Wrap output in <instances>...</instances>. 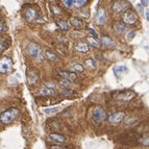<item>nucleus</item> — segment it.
Wrapping results in <instances>:
<instances>
[{
    "label": "nucleus",
    "mask_w": 149,
    "mask_h": 149,
    "mask_svg": "<svg viewBox=\"0 0 149 149\" xmlns=\"http://www.w3.org/2000/svg\"><path fill=\"white\" fill-rule=\"evenodd\" d=\"M18 116H19V111L17 109H15V107H12V109H8L1 113L0 121H1L2 124L8 125L10 124L13 121H15Z\"/></svg>",
    "instance_id": "obj_1"
},
{
    "label": "nucleus",
    "mask_w": 149,
    "mask_h": 149,
    "mask_svg": "<svg viewBox=\"0 0 149 149\" xmlns=\"http://www.w3.org/2000/svg\"><path fill=\"white\" fill-rule=\"evenodd\" d=\"M121 19H122V22H124L127 26H132V25L137 24L138 20H139L137 13L134 12V10H132V8H128L124 13H122Z\"/></svg>",
    "instance_id": "obj_2"
},
{
    "label": "nucleus",
    "mask_w": 149,
    "mask_h": 149,
    "mask_svg": "<svg viewBox=\"0 0 149 149\" xmlns=\"http://www.w3.org/2000/svg\"><path fill=\"white\" fill-rule=\"evenodd\" d=\"M137 96L136 92L132 90H124V91H118L116 94H114V98L117 101L121 102H129Z\"/></svg>",
    "instance_id": "obj_3"
},
{
    "label": "nucleus",
    "mask_w": 149,
    "mask_h": 149,
    "mask_svg": "<svg viewBox=\"0 0 149 149\" xmlns=\"http://www.w3.org/2000/svg\"><path fill=\"white\" fill-rule=\"evenodd\" d=\"M27 52L29 54L30 57H32L33 60L42 62L43 61V53L42 49L39 45H37L36 43H29L27 46Z\"/></svg>",
    "instance_id": "obj_4"
},
{
    "label": "nucleus",
    "mask_w": 149,
    "mask_h": 149,
    "mask_svg": "<svg viewBox=\"0 0 149 149\" xmlns=\"http://www.w3.org/2000/svg\"><path fill=\"white\" fill-rule=\"evenodd\" d=\"M107 119V112L102 107H96L92 113V120L96 124H101Z\"/></svg>",
    "instance_id": "obj_5"
},
{
    "label": "nucleus",
    "mask_w": 149,
    "mask_h": 149,
    "mask_svg": "<svg viewBox=\"0 0 149 149\" xmlns=\"http://www.w3.org/2000/svg\"><path fill=\"white\" fill-rule=\"evenodd\" d=\"M13 61L10 57L3 56L0 62V73L1 74H8L13 70Z\"/></svg>",
    "instance_id": "obj_6"
},
{
    "label": "nucleus",
    "mask_w": 149,
    "mask_h": 149,
    "mask_svg": "<svg viewBox=\"0 0 149 149\" xmlns=\"http://www.w3.org/2000/svg\"><path fill=\"white\" fill-rule=\"evenodd\" d=\"M129 8H130V3L127 0H118L112 5V10L115 14H120V13H124Z\"/></svg>",
    "instance_id": "obj_7"
},
{
    "label": "nucleus",
    "mask_w": 149,
    "mask_h": 149,
    "mask_svg": "<svg viewBox=\"0 0 149 149\" xmlns=\"http://www.w3.org/2000/svg\"><path fill=\"white\" fill-rule=\"evenodd\" d=\"M40 17V13L36 8H32V6H29V8H25L24 10V18L28 22H35L38 18Z\"/></svg>",
    "instance_id": "obj_8"
},
{
    "label": "nucleus",
    "mask_w": 149,
    "mask_h": 149,
    "mask_svg": "<svg viewBox=\"0 0 149 149\" xmlns=\"http://www.w3.org/2000/svg\"><path fill=\"white\" fill-rule=\"evenodd\" d=\"M55 86L52 85L51 82H47L42 89L39 90L38 95L42 97H47V96H53L55 95Z\"/></svg>",
    "instance_id": "obj_9"
},
{
    "label": "nucleus",
    "mask_w": 149,
    "mask_h": 149,
    "mask_svg": "<svg viewBox=\"0 0 149 149\" xmlns=\"http://www.w3.org/2000/svg\"><path fill=\"white\" fill-rule=\"evenodd\" d=\"M63 3L67 8H81L88 3V0H63Z\"/></svg>",
    "instance_id": "obj_10"
},
{
    "label": "nucleus",
    "mask_w": 149,
    "mask_h": 149,
    "mask_svg": "<svg viewBox=\"0 0 149 149\" xmlns=\"http://www.w3.org/2000/svg\"><path fill=\"white\" fill-rule=\"evenodd\" d=\"M125 118V114L123 112H117L111 115L109 117V122L111 124H119Z\"/></svg>",
    "instance_id": "obj_11"
},
{
    "label": "nucleus",
    "mask_w": 149,
    "mask_h": 149,
    "mask_svg": "<svg viewBox=\"0 0 149 149\" xmlns=\"http://www.w3.org/2000/svg\"><path fill=\"white\" fill-rule=\"evenodd\" d=\"M100 41H101L102 45H103L105 48H107V49H113V48H115V46H116L115 41L113 40L109 36H102Z\"/></svg>",
    "instance_id": "obj_12"
},
{
    "label": "nucleus",
    "mask_w": 149,
    "mask_h": 149,
    "mask_svg": "<svg viewBox=\"0 0 149 149\" xmlns=\"http://www.w3.org/2000/svg\"><path fill=\"white\" fill-rule=\"evenodd\" d=\"M96 22L99 25H105L107 23V14L105 13L104 10H99L97 14Z\"/></svg>",
    "instance_id": "obj_13"
},
{
    "label": "nucleus",
    "mask_w": 149,
    "mask_h": 149,
    "mask_svg": "<svg viewBox=\"0 0 149 149\" xmlns=\"http://www.w3.org/2000/svg\"><path fill=\"white\" fill-rule=\"evenodd\" d=\"M48 139H49L50 142L55 143V144H63L66 141V138L60 134H50L48 136Z\"/></svg>",
    "instance_id": "obj_14"
},
{
    "label": "nucleus",
    "mask_w": 149,
    "mask_h": 149,
    "mask_svg": "<svg viewBox=\"0 0 149 149\" xmlns=\"http://www.w3.org/2000/svg\"><path fill=\"white\" fill-rule=\"evenodd\" d=\"M58 75H60L62 78H65V79H69V80H75L77 78V75L75 74L74 72H71V71H65V70H60L58 71Z\"/></svg>",
    "instance_id": "obj_15"
},
{
    "label": "nucleus",
    "mask_w": 149,
    "mask_h": 149,
    "mask_svg": "<svg viewBox=\"0 0 149 149\" xmlns=\"http://www.w3.org/2000/svg\"><path fill=\"white\" fill-rule=\"evenodd\" d=\"M114 30L117 35H125V32L127 31V25L124 22L116 23L114 25Z\"/></svg>",
    "instance_id": "obj_16"
},
{
    "label": "nucleus",
    "mask_w": 149,
    "mask_h": 149,
    "mask_svg": "<svg viewBox=\"0 0 149 149\" xmlns=\"http://www.w3.org/2000/svg\"><path fill=\"white\" fill-rule=\"evenodd\" d=\"M44 56L50 62H57L58 61V56L55 52H53L52 50L50 49H45L44 50Z\"/></svg>",
    "instance_id": "obj_17"
},
{
    "label": "nucleus",
    "mask_w": 149,
    "mask_h": 149,
    "mask_svg": "<svg viewBox=\"0 0 149 149\" xmlns=\"http://www.w3.org/2000/svg\"><path fill=\"white\" fill-rule=\"evenodd\" d=\"M39 79H40V76L33 71H31L30 73H27V81L29 85H36L39 81Z\"/></svg>",
    "instance_id": "obj_18"
},
{
    "label": "nucleus",
    "mask_w": 149,
    "mask_h": 149,
    "mask_svg": "<svg viewBox=\"0 0 149 149\" xmlns=\"http://www.w3.org/2000/svg\"><path fill=\"white\" fill-rule=\"evenodd\" d=\"M75 50L78 51L80 53H88L89 52V45L86 44V43L82 42H78L76 45H75Z\"/></svg>",
    "instance_id": "obj_19"
},
{
    "label": "nucleus",
    "mask_w": 149,
    "mask_h": 149,
    "mask_svg": "<svg viewBox=\"0 0 149 149\" xmlns=\"http://www.w3.org/2000/svg\"><path fill=\"white\" fill-rule=\"evenodd\" d=\"M70 25H72L73 27L76 29H81L84 28V22L78 18H71L70 19Z\"/></svg>",
    "instance_id": "obj_20"
},
{
    "label": "nucleus",
    "mask_w": 149,
    "mask_h": 149,
    "mask_svg": "<svg viewBox=\"0 0 149 149\" xmlns=\"http://www.w3.org/2000/svg\"><path fill=\"white\" fill-rule=\"evenodd\" d=\"M10 38H5V39H2L1 42H0V52L3 53L5 50L10 47Z\"/></svg>",
    "instance_id": "obj_21"
},
{
    "label": "nucleus",
    "mask_w": 149,
    "mask_h": 149,
    "mask_svg": "<svg viewBox=\"0 0 149 149\" xmlns=\"http://www.w3.org/2000/svg\"><path fill=\"white\" fill-rule=\"evenodd\" d=\"M58 84H60L61 87L65 88V89H72V87H73V84L71 82V80L65 79V78H62V79H60Z\"/></svg>",
    "instance_id": "obj_22"
},
{
    "label": "nucleus",
    "mask_w": 149,
    "mask_h": 149,
    "mask_svg": "<svg viewBox=\"0 0 149 149\" xmlns=\"http://www.w3.org/2000/svg\"><path fill=\"white\" fill-rule=\"evenodd\" d=\"M55 23H56V25H58V27L62 30H64V31H67L70 27L69 23L65 20H55Z\"/></svg>",
    "instance_id": "obj_23"
},
{
    "label": "nucleus",
    "mask_w": 149,
    "mask_h": 149,
    "mask_svg": "<svg viewBox=\"0 0 149 149\" xmlns=\"http://www.w3.org/2000/svg\"><path fill=\"white\" fill-rule=\"evenodd\" d=\"M61 111H62V107H48V109H44V113L47 115L56 114V113L61 112Z\"/></svg>",
    "instance_id": "obj_24"
},
{
    "label": "nucleus",
    "mask_w": 149,
    "mask_h": 149,
    "mask_svg": "<svg viewBox=\"0 0 149 149\" xmlns=\"http://www.w3.org/2000/svg\"><path fill=\"white\" fill-rule=\"evenodd\" d=\"M88 42H89L90 46H92V47L98 49V48L100 47V43H101V41H98L96 38H89V39H88Z\"/></svg>",
    "instance_id": "obj_25"
},
{
    "label": "nucleus",
    "mask_w": 149,
    "mask_h": 149,
    "mask_svg": "<svg viewBox=\"0 0 149 149\" xmlns=\"http://www.w3.org/2000/svg\"><path fill=\"white\" fill-rule=\"evenodd\" d=\"M85 64H86V67L89 68V69H96L97 67V63L95 60H93V58H87V60L85 61Z\"/></svg>",
    "instance_id": "obj_26"
},
{
    "label": "nucleus",
    "mask_w": 149,
    "mask_h": 149,
    "mask_svg": "<svg viewBox=\"0 0 149 149\" xmlns=\"http://www.w3.org/2000/svg\"><path fill=\"white\" fill-rule=\"evenodd\" d=\"M126 71H127V68L125 67V66H120V67L115 68V70H114L115 74L117 75L118 77H119L121 74H123V72H126Z\"/></svg>",
    "instance_id": "obj_27"
},
{
    "label": "nucleus",
    "mask_w": 149,
    "mask_h": 149,
    "mask_svg": "<svg viewBox=\"0 0 149 149\" xmlns=\"http://www.w3.org/2000/svg\"><path fill=\"white\" fill-rule=\"evenodd\" d=\"M72 69L75 70L76 72H84V70H85V68H84V66H82L81 64H78V63H73L72 64Z\"/></svg>",
    "instance_id": "obj_28"
},
{
    "label": "nucleus",
    "mask_w": 149,
    "mask_h": 149,
    "mask_svg": "<svg viewBox=\"0 0 149 149\" xmlns=\"http://www.w3.org/2000/svg\"><path fill=\"white\" fill-rule=\"evenodd\" d=\"M6 30H8L6 23H5V21L3 20V19H1V20H0V35L1 36L4 35V32H6Z\"/></svg>",
    "instance_id": "obj_29"
},
{
    "label": "nucleus",
    "mask_w": 149,
    "mask_h": 149,
    "mask_svg": "<svg viewBox=\"0 0 149 149\" xmlns=\"http://www.w3.org/2000/svg\"><path fill=\"white\" fill-rule=\"evenodd\" d=\"M139 144L143 145V146H149V136H145L139 139Z\"/></svg>",
    "instance_id": "obj_30"
},
{
    "label": "nucleus",
    "mask_w": 149,
    "mask_h": 149,
    "mask_svg": "<svg viewBox=\"0 0 149 149\" xmlns=\"http://www.w3.org/2000/svg\"><path fill=\"white\" fill-rule=\"evenodd\" d=\"M61 94L63 95V96L65 97H73V96H76V94H75L73 91H68V89H65V91H63Z\"/></svg>",
    "instance_id": "obj_31"
},
{
    "label": "nucleus",
    "mask_w": 149,
    "mask_h": 149,
    "mask_svg": "<svg viewBox=\"0 0 149 149\" xmlns=\"http://www.w3.org/2000/svg\"><path fill=\"white\" fill-rule=\"evenodd\" d=\"M89 32H90V35L92 36L93 38H96V39H98V33H97V32L95 31L93 28H89Z\"/></svg>",
    "instance_id": "obj_32"
},
{
    "label": "nucleus",
    "mask_w": 149,
    "mask_h": 149,
    "mask_svg": "<svg viewBox=\"0 0 149 149\" xmlns=\"http://www.w3.org/2000/svg\"><path fill=\"white\" fill-rule=\"evenodd\" d=\"M50 149H66V148L62 147L60 144H56V145H52V146H50Z\"/></svg>",
    "instance_id": "obj_33"
},
{
    "label": "nucleus",
    "mask_w": 149,
    "mask_h": 149,
    "mask_svg": "<svg viewBox=\"0 0 149 149\" xmlns=\"http://www.w3.org/2000/svg\"><path fill=\"white\" fill-rule=\"evenodd\" d=\"M128 40H132V39H134V36H136V31H129L128 32Z\"/></svg>",
    "instance_id": "obj_34"
},
{
    "label": "nucleus",
    "mask_w": 149,
    "mask_h": 149,
    "mask_svg": "<svg viewBox=\"0 0 149 149\" xmlns=\"http://www.w3.org/2000/svg\"><path fill=\"white\" fill-rule=\"evenodd\" d=\"M140 1H141V4L143 5V6H148V4H149L148 0H140Z\"/></svg>",
    "instance_id": "obj_35"
},
{
    "label": "nucleus",
    "mask_w": 149,
    "mask_h": 149,
    "mask_svg": "<svg viewBox=\"0 0 149 149\" xmlns=\"http://www.w3.org/2000/svg\"><path fill=\"white\" fill-rule=\"evenodd\" d=\"M137 8H138V10H139L141 14H143V5H142L141 3H139V4L137 5Z\"/></svg>",
    "instance_id": "obj_36"
},
{
    "label": "nucleus",
    "mask_w": 149,
    "mask_h": 149,
    "mask_svg": "<svg viewBox=\"0 0 149 149\" xmlns=\"http://www.w3.org/2000/svg\"><path fill=\"white\" fill-rule=\"evenodd\" d=\"M146 19H147V21H149V10H146Z\"/></svg>",
    "instance_id": "obj_37"
}]
</instances>
